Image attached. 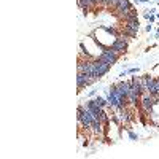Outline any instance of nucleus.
<instances>
[{"label":"nucleus","mask_w":159,"mask_h":159,"mask_svg":"<svg viewBox=\"0 0 159 159\" xmlns=\"http://www.w3.org/2000/svg\"><path fill=\"white\" fill-rule=\"evenodd\" d=\"M129 40H130V38H127L126 35L119 34L118 37H115V40L111 42L110 48H111L113 51H116L119 56H123V54H126V51H127V46H129Z\"/></svg>","instance_id":"f257e3e1"},{"label":"nucleus","mask_w":159,"mask_h":159,"mask_svg":"<svg viewBox=\"0 0 159 159\" xmlns=\"http://www.w3.org/2000/svg\"><path fill=\"white\" fill-rule=\"evenodd\" d=\"M139 29H140V22H139V19H134V21H124V27L121 29V34L126 35L127 38H135L137 34H139Z\"/></svg>","instance_id":"f03ea898"},{"label":"nucleus","mask_w":159,"mask_h":159,"mask_svg":"<svg viewBox=\"0 0 159 159\" xmlns=\"http://www.w3.org/2000/svg\"><path fill=\"white\" fill-rule=\"evenodd\" d=\"M134 8V5H132V2L130 0H119L118 2V5H116V8L111 11L113 15L116 16V18H119V19H123L127 13Z\"/></svg>","instance_id":"7ed1b4c3"},{"label":"nucleus","mask_w":159,"mask_h":159,"mask_svg":"<svg viewBox=\"0 0 159 159\" xmlns=\"http://www.w3.org/2000/svg\"><path fill=\"white\" fill-rule=\"evenodd\" d=\"M97 57H99L100 61H105V62H108V64H111V65H113V64H116V62L119 61V57H121V56H119L116 51H113L110 46H107V48H105V49L100 52V54H99Z\"/></svg>","instance_id":"20e7f679"},{"label":"nucleus","mask_w":159,"mask_h":159,"mask_svg":"<svg viewBox=\"0 0 159 159\" xmlns=\"http://www.w3.org/2000/svg\"><path fill=\"white\" fill-rule=\"evenodd\" d=\"M140 103H142V108L147 111V113H150V111H153L154 105L159 103V99H156L154 96H151L150 92H145V94L142 96V99H140Z\"/></svg>","instance_id":"39448f33"},{"label":"nucleus","mask_w":159,"mask_h":159,"mask_svg":"<svg viewBox=\"0 0 159 159\" xmlns=\"http://www.w3.org/2000/svg\"><path fill=\"white\" fill-rule=\"evenodd\" d=\"M94 65H96V75H97L99 80L111 70V64L105 62V61H100L99 57H94Z\"/></svg>","instance_id":"423d86ee"},{"label":"nucleus","mask_w":159,"mask_h":159,"mask_svg":"<svg viewBox=\"0 0 159 159\" xmlns=\"http://www.w3.org/2000/svg\"><path fill=\"white\" fill-rule=\"evenodd\" d=\"M78 7L83 10L84 15H88V13L92 11V10H97L96 0H78Z\"/></svg>","instance_id":"0eeeda50"},{"label":"nucleus","mask_w":159,"mask_h":159,"mask_svg":"<svg viewBox=\"0 0 159 159\" xmlns=\"http://www.w3.org/2000/svg\"><path fill=\"white\" fill-rule=\"evenodd\" d=\"M86 108L94 115V116H99L100 115V111L103 110V108H100L99 105H97V102H96V99H89L88 102H86Z\"/></svg>","instance_id":"6e6552de"},{"label":"nucleus","mask_w":159,"mask_h":159,"mask_svg":"<svg viewBox=\"0 0 159 159\" xmlns=\"http://www.w3.org/2000/svg\"><path fill=\"white\" fill-rule=\"evenodd\" d=\"M116 88L121 91V94L127 99L129 96V92H130V81H126V80H121V81H118L116 83Z\"/></svg>","instance_id":"1a4fd4ad"},{"label":"nucleus","mask_w":159,"mask_h":159,"mask_svg":"<svg viewBox=\"0 0 159 159\" xmlns=\"http://www.w3.org/2000/svg\"><path fill=\"white\" fill-rule=\"evenodd\" d=\"M76 84H78V92H81V91L88 86L86 73H81V72H78V73H76Z\"/></svg>","instance_id":"9d476101"},{"label":"nucleus","mask_w":159,"mask_h":159,"mask_svg":"<svg viewBox=\"0 0 159 159\" xmlns=\"http://www.w3.org/2000/svg\"><path fill=\"white\" fill-rule=\"evenodd\" d=\"M100 29H102V30H105L107 34H110V35H115V37H118L119 34H121L118 29H115V27H108V25H100Z\"/></svg>","instance_id":"9b49d317"},{"label":"nucleus","mask_w":159,"mask_h":159,"mask_svg":"<svg viewBox=\"0 0 159 159\" xmlns=\"http://www.w3.org/2000/svg\"><path fill=\"white\" fill-rule=\"evenodd\" d=\"M96 102H97V105L100 108H107L108 107V100H107V97H100V96H97L96 97Z\"/></svg>","instance_id":"f8f14e48"},{"label":"nucleus","mask_w":159,"mask_h":159,"mask_svg":"<svg viewBox=\"0 0 159 159\" xmlns=\"http://www.w3.org/2000/svg\"><path fill=\"white\" fill-rule=\"evenodd\" d=\"M139 70H140L139 67H132V69L127 70V73H129V75H135V73H139Z\"/></svg>","instance_id":"ddd939ff"},{"label":"nucleus","mask_w":159,"mask_h":159,"mask_svg":"<svg viewBox=\"0 0 159 159\" xmlns=\"http://www.w3.org/2000/svg\"><path fill=\"white\" fill-rule=\"evenodd\" d=\"M129 139H130V140H139V135L135 134V132L129 130Z\"/></svg>","instance_id":"4468645a"},{"label":"nucleus","mask_w":159,"mask_h":159,"mask_svg":"<svg viewBox=\"0 0 159 159\" xmlns=\"http://www.w3.org/2000/svg\"><path fill=\"white\" fill-rule=\"evenodd\" d=\"M96 7L100 10V8H103V0H96Z\"/></svg>","instance_id":"2eb2a0df"},{"label":"nucleus","mask_w":159,"mask_h":159,"mask_svg":"<svg viewBox=\"0 0 159 159\" xmlns=\"http://www.w3.org/2000/svg\"><path fill=\"white\" fill-rule=\"evenodd\" d=\"M96 94H97V89H91V91H89V97L96 96Z\"/></svg>","instance_id":"dca6fc26"},{"label":"nucleus","mask_w":159,"mask_h":159,"mask_svg":"<svg viewBox=\"0 0 159 159\" xmlns=\"http://www.w3.org/2000/svg\"><path fill=\"white\" fill-rule=\"evenodd\" d=\"M127 75H129V73L124 70V72H121V73H119V78H124V76H127Z\"/></svg>","instance_id":"f3484780"},{"label":"nucleus","mask_w":159,"mask_h":159,"mask_svg":"<svg viewBox=\"0 0 159 159\" xmlns=\"http://www.w3.org/2000/svg\"><path fill=\"white\" fill-rule=\"evenodd\" d=\"M151 29H153V25H151V24H148V25H147V29H145V30H147V32H151Z\"/></svg>","instance_id":"a211bd4d"},{"label":"nucleus","mask_w":159,"mask_h":159,"mask_svg":"<svg viewBox=\"0 0 159 159\" xmlns=\"http://www.w3.org/2000/svg\"><path fill=\"white\" fill-rule=\"evenodd\" d=\"M147 2H150V0H137V3H147Z\"/></svg>","instance_id":"6ab92c4d"},{"label":"nucleus","mask_w":159,"mask_h":159,"mask_svg":"<svg viewBox=\"0 0 159 159\" xmlns=\"http://www.w3.org/2000/svg\"><path fill=\"white\" fill-rule=\"evenodd\" d=\"M156 38L159 40V27H157V32H156Z\"/></svg>","instance_id":"aec40b11"},{"label":"nucleus","mask_w":159,"mask_h":159,"mask_svg":"<svg viewBox=\"0 0 159 159\" xmlns=\"http://www.w3.org/2000/svg\"><path fill=\"white\" fill-rule=\"evenodd\" d=\"M156 18H157V19H159V13H156Z\"/></svg>","instance_id":"412c9836"},{"label":"nucleus","mask_w":159,"mask_h":159,"mask_svg":"<svg viewBox=\"0 0 159 159\" xmlns=\"http://www.w3.org/2000/svg\"><path fill=\"white\" fill-rule=\"evenodd\" d=\"M157 5H159V0H157Z\"/></svg>","instance_id":"4be33fe9"}]
</instances>
